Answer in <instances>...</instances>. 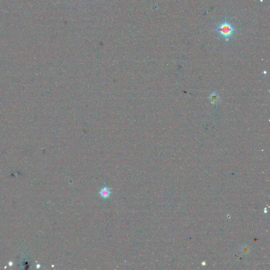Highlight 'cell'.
Listing matches in <instances>:
<instances>
[{
  "label": "cell",
  "instance_id": "7a4b0ae2",
  "mask_svg": "<svg viewBox=\"0 0 270 270\" xmlns=\"http://www.w3.org/2000/svg\"><path fill=\"white\" fill-rule=\"evenodd\" d=\"M99 194L102 198L107 199L111 195V189L107 186H105L100 189Z\"/></svg>",
  "mask_w": 270,
  "mask_h": 270
},
{
  "label": "cell",
  "instance_id": "6da1fadb",
  "mask_svg": "<svg viewBox=\"0 0 270 270\" xmlns=\"http://www.w3.org/2000/svg\"><path fill=\"white\" fill-rule=\"evenodd\" d=\"M217 32L220 37L224 39L226 41H229L230 39L236 31V28L233 26L232 23L227 19H224L217 25L216 28L214 30Z\"/></svg>",
  "mask_w": 270,
  "mask_h": 270
}]
</instances>
